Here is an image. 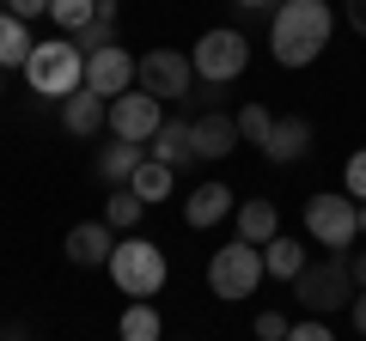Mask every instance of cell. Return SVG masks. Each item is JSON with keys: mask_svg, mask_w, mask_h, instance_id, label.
<instances>
[{"mask_svg": "<svg viewBox=\"0 0 366 341\" xmlns=\"http://www.w3.org/2000/svg\"><path fill=\"white\" fill-rule=\"evenodd\" d=\"M134 86L153 92L159 104H183L189 86H196V67H189V55H183V49H147L141 61H134Z\"/></svg>", "mask_w": 366, "mask_h": 341, "instance_id": "7", "label": "cell"}, {"mask_svg": "<svg viewBox=\"0 0 366 341\" xmlns=\"http://www.w3.org/2000/svg\"><path fill=\"white\" fill-rule=\"evenodd\" d=\"M250 61V43L238 37V31H202V43L189 49V67H196V79H208V86H232L238 73H244Z\"/></svg>", "mask_w": 366, "mask_h": 341, "instance_id": "8", "label": "cell"}, {"mask_svg": "<svg viewBox=\"0 0 366 341\" xmlns=\"http://www.w3.org/2000/svg\"><path fill=\"white\" fill-rule=\"evenodd\" d=\"M117 13H122L117 0H98V13H92V25L74 37V49H79V55H98V49H110V43H117Z\"/></svg>", "mask_w": 366, "mask_h": 341, "instance_id": "20", "label": "cell"}, {"mask_svg": "<svg viewBox=\"0 0 366 341\" xmlns=\"http://www.w3.org/2000/svg\"><path fill=\"white\" fill-rule=\"evenodd\" d=\"M129 86H134V55L122 49V43H110V49L86 55V92H98V98H122Z\"/></svg>", "mask_w": 366, "mask_h": 341, "instance_id": "10", "label": "cell"}, {"mask_svg": "<svg viewBox=\"0 0 366 341\" xmlns=\"http://www.w3.org/2000/svg\"><path fill=\"white\" fill-rule=\"evenodd\" d=\"M61 128L79 134V141H92L98 128H110V98H98V92L79 86L74 98H61Z\"/></svg>", "mask_w": 366, "mask_h": 341, "instance_id": "12", "label": "cell"}, {"mask_svg": "<svg viewBox=\"0 0 366 341\" xmlns=\"http://www.w3.org/2000/svg\"><path fill=\"white\" fill-rule=\"evenodd\" d=\"M25 79H31L37 98H74L79 86H86V55L74 49V37H49V43L31 49Z\"/></svg>", "mask_w": 366, "mask_h": 341, "instance_id": "3", "label": "cell"}, {"mask_svg": "<svg viewBox=\"0 0 366 341\" xmlns=\"http://www.w3.org/2000/svg\"><path fill=\"white\" fill-rule=\"evenodd\" d=\"M159 122H165V104H159L153 92H141V86H129L122 98H110V134H117V141L147 146L159 134Z\"/></svg>", "mask_w": 366, "mask_h": 341, "instance_id": "9", "label": "cell"}, {"mask_svg": "<svg viewBox=\"0 0 366 341\" xmlns=\"http://www.w3.org/2000/svg\"><path fill=\"white\" fill-rule=\"evenodd\" d=\"M274 232H281V213H274V201L257 195V201H244V208H238V238H244V244L262 250Z\"/></svg>", "mask_w": 366, "mask_h": 341, "instance_id": "18", "label": "cell"}, {"mask_svg": "<svg viewBox=\"0 0 366 341\" xmlns=\"http://www.w3.org/2000/svg\"><path fill=\"white\" fill-rule=\"evenodd\" d=\"M269 128H274V116H269V110H262V104H244V110H238V141H269Z\"/></svg>", "mask_w": 366, "mask_h": 341, "instance_id": "26", "label": "cell"}, {"mask_svg": "<svg viewBox=\"0 0 366 341\" xmlns=\"http://www.w3.org/2000/svg\"><path fill=\"white\" fill-rule=\"evenodd\" d=\"M129 189H134V195L147 201V208H153V201H165V195H171V170L147 158V165H141V170H134V177H129Z\"/></svg>", "mask_w": 366, "mask_h": 341, "instance_id": "24", "label": "cell"}, {"mask_svg": "<svg viewBox=\"0 0 366 341\" xmlns=\"http://www.w3.org/2000/svg\"><path fill=\"white\" fill-rule=\"evenodd\" d=\"M92 13H98V0H49V19L67 31V37H79V31L92 25Z\"/></svg>", "mask_w": 366, "mask_h": 341, "instance_id": "25", "label": "cell"}, {"mask_svg": "<svg viewBox=\"0 0 366 341\" xmlns=\"http://www.w3.org/2000/svg\"><path fill=\"white\" fill-rule=\"evenodd\" d=\"M305 268V244H293L287 232H274L269 244H262V275H274V280H293Z\"/></svg>", "mask_w": 366, "mask_h": 341, "instance_id": "19", "label": "cell"}, {"mask_svg": "<svg viewBox=\"0 0 366 341\" xmlns=\"http://www.w3.org/2000/svg\"><path fill=\"white\" fill-rule=\"evenodd\" d=\"M348 268H354V292H366V250H360V256H348Z\"/></svg>", "mask_w": 366, "mask_h": 341, "instance_id": "32", "label": "cell"}, {"mask_svg": "<svg viewBox=\"0 0 366 341\" xmlns=\"http://www.w3.org/2000/svg\"><path fill=\"white\" fill-rule=\"evenodd\" d=\"M305 232L330 256H348V244L360 238V201L354 195H312L305 201Z\"/></svg>", "mask_w": 366, "mask_h": 341, "instance_id": "6", "label": "cell"}, {"mask_svg": "<svg viewBox=\"0 0 366 341\" xmlns=\"http://www.w3.org/2000/svg\"><path fill=\"white\" fill-rule=\"evenodd\" d=\"M6 13H13L19 25H31L37 13H49V0H6Z\"/></svg>", "mask_w": 366, "mask_h": 341, "instance_id": "30", "label": "cell"}, {"mask_svg": "<svg viewBox=\"0 0 366 341\" xmlns=\"http://www.w3.org/2000/svg\"><path fill=\"white\" fill-rule=\"evenodd\" d=\"M360 238H366V208H360Z\"/></svg>", "mask_w": 366, "mask_h": 341, "instance_id": "35", "label": "cell"}, {"mask_svg": "<svg viewBox=\"0 0 366 341\" xmlns=\"http://www.w3.org/2000/svg\"><path fill=\"white\" fill-rule=\"evenodd\" d=\"M305 146H312V122L305 116H281L269 128V141H262V153H269L274 165H293V158H305Z\"/></svg>", "mask_w": 366, "mask_h": 341, "instance_id": "15", "label": "cell"}, {"mask_svg": "<svg viewBox=\"0 0 366 341\" xmlns=\"http://www.w3.org/2000/svg\"><path fill=\"white\" fill-rule=\"evenodd\" d=\"M147 165V153L134 141H110L104 153H98V177H104V183H117V189H129V177L134 170Z\"/></svg>", "mask_w": 366, "mask_h": 341, "instance_id": "17", "label": "cell"}, {"mask_svg": "<svg viewBox=\"0 0 366 341\" xmlns=\"http://www.w3.org/2000/svg\"><path fill=\"white\" fill-rule=\"evenodd\" d=\"M117 335H122V341H165V323H159V311H153L147 299H129V311H122Z\"/></svg>", "mask_w": 366, "mask_h": 341, "instance_id": "21", "label": "cell"}, {"mask_svg": "<svg viewBox=\"0 0 366 341\" xmlns=\"http://www.w3.org/2000/svg\"><path fill=\"white\" fill-rule=\"evenodd\" d=\"M238 6H244V13H269L274 0H238Z\"/></svg>", "mask_w": 366, "mask_h": 341, "instance_id": "34", "label": "cell"}, {"mask_svg": "<svg viewBox=\"0 0 366 341\" xmlns=\"http://www.w3.org/2000/svg\"><path fill=\"white\" fill-rule=\"evenodd\" d=\"M0 13H6V0H0Z\"/></svg>", "mask_w": 366, "mask_h": 341, "instance_id": "36", "label": "cell"}, {"mask_svg": "<svg viewBox=\"0 0 366 341\" xmlns=\"http://www.w3.org/2000/svg\"><path fill=\"white\" fill-rule=\"evenodd\" d=\"M342 183H348V195H354V201L366 208V146H360V153L348 158V170H342Z\"/></svg>", "mask_w": 366, "mask_h": 341, "instance_id": "27", "label": "cell"}, {"mask_svg": "<svg viewBox=\"0 0 366 341\" xmlns=\"http://www.w3.org/2000/svg\"><path fill=\"white\" fill-rule=\"evenodd\" d=\"M287 329H293V323H287L281 311H262V317H257V341H287Z\"/></svg>", "mask_w": 366, "mask_h": 341, "instance_id": "28", "label": "cell"}, {"mask_svg": "<svg viewBox=\"0 0 366 341\" xmlns=\"http://www.w3.org/2000/svg\"><path fill=\"white\" fill-rule=\"evenodd\" d=\"M31 25H19L13 13H0V67H25L31 61Z\"/></svg>", "mask_w": 366, "mask_h": 341, "instance_id": "22", "label": "cell"}, {"mask_svg": "<svg viewBox=\"0 0 366 341\" xmlns=\"http://www.w3.org/2000/svg\"><path fill=\"white\" fill-rule=\"evenodd\" d=\"M287 341H336V335H330L324 317H305V323H293V329H287Z\"/></svg>", "mask_w": 366, "mask_h": 341, "instance_id": "29", "label": "cell"}, {"mask_svg": "<svg viewBox=\"0 0 366 341\" xmlns=\"http://www.w3.org/2000/svg\"><path fill=\"white\" fill-rule=\"evenodd\" d=\"M348 25L360 31V37H366V0H348Z\"/></svg>", "mask_w": 366, "mask_h": 341, "instance_id": "31", "label": "cell"}, {"mask_svg": "<svg viewBox=\"0 0 366 341\" xmlns=\"http://www.w3.org/2000/svg\"><path fill=\"white\" fill-rule=\"evenodd\" d=\"M110 280H117V292H129V299H147L153 305V292L165 287V250L159 244H147L141 232H129V238H117V250H110Z\"/></svg>", "mask_w": 366, "mask_h": 341, "instance_id": "2", "label": "cell"}, {"mask_svg": "<svg viewBox=\"0 0 366 341\" xmlns=\"http://www.w3.org/2000/svg\"><path fill=\"white\" fill-rule=\"evenodd\" d=\"M141 213H147V201L134 195V189H117V195L104 201V225H110V232H134Z\"/></svg>", "mask_w": 366, "mask_h": 341, "instance_id": "23", "label": "cell"}, {"mask_svg": "<svg viewBox=\"0 0 366 341\" xmlns=\"http://www.w3.org/2000/svg\"><path fill=\"white\" fill-rule=\"evenodd\" d=\"M354 329H360V341H366V292H354Z\"/></svg>", "mask_w": 366, "mask_h": 341, "instance_id": "33", "label": "cell"}, {"mask_svg": "<svg viewBox=\"0 0 366 341\" xmlns=\"http://www.w3.org/2000/svg\"><path fill=\"white\" fill-rule=\"evenodd\" d=\"M262 287V250L257 244H220L208 256V292L214 299H226V305H238V299H250V292Z\"/></svg>", "mask_w": 366, "mask_h": 341, "instance_id": "4", "label": "cell"}, {"mask_svg": "<svg viewBox=\"0 0 366 341\" xmlns=\"http://www.w3.org/2000/svg\"><path fill=\"white\" fill-rule=\"evenodd\" d=\"M189 146H196V158H232L238 116H226V110H202V116L189 122Z\"/></svg>", "mask_w": 366, "mask_h": 341, "instance_id": "11", "label": "cell"}, {"mask_svg": "<svg viewBox=\"0 0 366 341\" xmlns=\"http://www.w3.org/2000/svg\"><path fill=\"white\" fill-rule=\"evenodd\" d=\"M226 213H232V189H226V183H202V189H189V201H183V220L196 225V232L220 225Z\"/></svg>", "mask_w": 366, "mask_h": 341, "instance_id": "14", "label": "cell"}, {"mask_svg": "<svg viewBox=\"0 0 366 341\" xmlns=\"http://www.w3.org/2000/svg\"><path fill=\"white\" fill-rule=\"evenodd\" d=\"M274 61L281 67H312L330 49V0H281V13L269 25Z\"/></svg>", "mask_w": 366, "mask_h": 341, "instance_id": "1", "label": "cell"}, {"mask_svg": "<svg viewBox=\"0 0 366 341\" xmlns=\"http://www.w3.org/2000/svg\"><path fill=\"white\" fill-rule=\"evenodd\" d=\"M293 292H300V305H305L312 317L342 311V305L354 299V268H348V256H324V263H305L300 275H293Z\"/></svg>", "mask_w": 366, "mask_h": 341, "instance_id": "5", "label": "cell"}, {"mask_svg": "<svg viewBox=\"0 0 366 341\" xmlns=\"http://www.w3.org/2000/svg\"><path fill=\"white\" fill-rule=\"evenodd\" d=\"M67 263H79V268H98V263H110V250H117V232H110L104 220H86V225H74L67 232Z\"/></svg>", "mask_w": 366, "mask_h": 341, "instance_id": "13", "label": "cell"}, {"mask_svg": "<svg viewBox=\"0 0 366 341\" xmlns=\"http://www.w3.org/2000/svg\"><path fill=\"white\" fill-rule=\"evenodd\" d=\"M196 158V146H189V122H159V134H153V165H165V170H177V165H189Z\"/></svg>", "mask_w": 366, "mask_h": 341, "instance_id": "16", "label": "cell"}]
</instances>
